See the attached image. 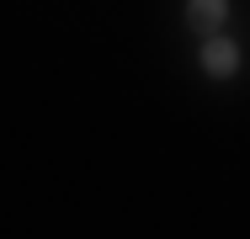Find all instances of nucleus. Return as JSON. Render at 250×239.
I'll list each match as a JSON object with an SVG mask.
<instances>
[{
    "label": "nucleus",
    "mask_w": 250,
    "mask_h": 239,
    "mask_svg": "<svg viewBox=\"0 0 250 239\" xmlns=\"http://www.w3.org/2000/svg\"><path fill=\"white\" fill-rule=\"evenodd\" d=\"M202 64H208V75H234V64H240V48L218 38V43H208V48H202Z\"/></svg>",
    "instance_id": "1"
},
{
    "label": "nucleus",
    "mask_w": 250,
    "mask_h": 239,
    "mask_svg": "<svg viewBox=\"0 0 250 239\" xmlns=\"http://www.w3.org/2000/svg\"><path fill=\"white\" fill-rule=\"evenodd\" d=\"M224 11H229V0H192L187 21H192L197 32H208V27H218V21H224Z\"/></svg>",
    "instance_id": "2"
}]
</instances>
